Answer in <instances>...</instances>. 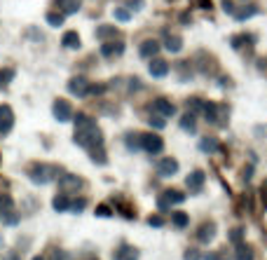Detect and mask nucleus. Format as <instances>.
<instances>
[{
	"label": "nucleus",
	"mask_w": 267,
	"mask_h": 260,
	"mask_svg": "<svg viewBox=\"0 0 267 260\" xmlns=\"http://www.w3.org/2000/svg\"><path fill=\"white\" fill-rule=\"evenodd\" d=\"M75 143H80V145L87 148V150H94V148H101V145H103V139H101L98 127L94 124V127H87V129H77V134H75Z\"/></svg>",
	"instance_id": "nucleus-1"
},
{
	"label": "nucleus",
	"mask_w": 267,
	"mask_h": 260,
	"mask_svg": "<svg viewBox=\"0 0 267 260\" xmlns=\"http://www.w3.org/2000/svg\"><path fill=\"white\" fill-rule=\"evenodd\" d=\"M141 145H143V150L150 152V155H160L164 150V141H162L157 134H143L141 136Z\"/></svg>",
	"instance_id": "nucleus-2"
},
{
	"label": "nucleus",
	"mask_w": 267,
	"mask_h": 260,
	"mask_svg": "<svg viewBox=\"0 0 267 260\" xmlns=\"http://www.w3.org/2000/svg\"><path fill=\"white\" fill-rule=\"evenodd\" d=\"M54 173H56V169L54 166H47V164H35L31 169V178L35 181V183H49L54 178Z\"/></svg>",
	"instance_id": "nucleus-3"
},
{
	"label": "nucleus",
	"mask_w": 267,
	"mask_h": 260,
	"mask_svg": "<svg viewBox=\"0 0 267 260\" xmlns=\"http://www.w3.org/2000/svg\"><path fill=\"white\" fill-rule=\"evenodd\" d=\"M68 92L75 94V96L85 98V96H89V82H87L85 77H73V80L68 82Z\"/></svg>",
	"instance_id": "nucleus-4"
},
{
	"label": "nucleus",
	"mask_w": 267,
	"mask_h": 260,
	"mask_svg": "<svg viewBox=\"0 0 267 260\" xmlns=\"http://www.w3.org/2000/svg\"><path fill=\"white\" fill-rule=\"evenodd\" d=\"M176 171H178V162L173 157H162L160 162H157V173H160L162 178H169Z\"/></svg>",
	"instance_id": "nucleus-5"
},
{
	"label": "nucleus",
	"mask_w": 267,
	"mask_h": 260,
	"mask_svg": "<svg viewBox=\"0 0 267 260\" xmlns=\"http://www.w3.org/2000/svg\"><path fill=\"white\" fill-rule=\"evenodd\" d=\"M54 118L59 119V122H68V119L73 118V108H71V103L64 101V98H59V101L54 103Z\"/></svg>",
	"instance_id": "nucleus-6"
},
{
	"label": "nucleus",
	"mask_w": 267,
	"mask_h": 260,
	"mask_svg": "<svg viewBox=\"0 0 267 260\" xmlns=\"http://www.w3.org/2000/svg\"><path fill=\"white\" fill-rule=\"evenodd\" d=\"M14 124V115H12V108L10 106H0V136L7 134Z\"/></svg>",
	"instance_id": "nucleus-7"
},
{
	"label": "nucleus",
	"mask_w": 267,
	"mask_h": 260,
	"mask_svg": "<svg viewBox=\"0 0 267 260\" xmlns=\"http://www.w3.org/2000/svg\"><path fill=\"white\" fill-rule=\"evenodd\" d=\"M152 110L155 113H160L162 118H171V115H176V106L167 101V98H157L155 103H152Z\"/></svg>",
	"instance_id": "nucleus-8"
},
{
	"label": "nucleus",
	"mask_w": 267,
	"mask_h": 260,
	"mask_svg": "<svg viewBox=\"0 0 267 260\" xmlns=\"http://www.w3.org/2000/svg\"><path fill=\"white\" fill-rule=\"evenodd\" d=\"M204 181H206L204 171H193L190 176H188L185 185H188V190H190V192H199V190L204 188Z\"/></svg>",
	"instance_id": "nucleus-9"
},
{
	"label": "nucleus",
	"mask_w": 267,
	"mask_h": 260,
	"mask_svg": "<svg viewBox=\"0 0 267 260\" xmlns=\"http://www.w3.org/2000/svg\"><path fill=\"white\" fill-rule=\"evenodd\" d=\"M139 258V251L134 249V246H127V244H122L115 253H113V260H136Z\"/></svg>",
	"instance_id": "nucleus-10"
},
{
	"label": "nucleus",
	"mask_w": 267,
	"mask_h": 260,
	"mask_svg": "<svg viewBox=\"0 0 267 260\" xmlns=\"http://www.w3.org/2000/svg\"><path fill=\"white\" fill-rule=\"evenodd\" d=\"M216 237V223H202V228L197 230V239L202 244H209Z\"/></svg>",
	"instance_id": "nucleus-11"
},
{
	"label": "nucleus",
	"mask_w": 267,
	"mask_h": 260,
	"mask_svg": "<svg viewBox=\"0 0 267 260\" xmlns=\"http://www.w3.org/2000/svg\"><path fill=\"white\" fill-rule=\"evenodd\" d=\"M80 2H82V0H54L56 10L64 12V14H73V12H77L80 10Z\"/></svg>",
	"instance_id": "nucleus-12"
},
{
	"label": "nucleus",
	"mask_w": 267,
	"mask_h": 260,
	"mask_svg": "<svg viewBox=\"0 0 267 260\" xmlns=\"http://www.w3.org/2000/svg\"><path fill=\"white\" fill-rule=\"evenodd\" d=\"M164 47L169 49V52H181V47H183V40H181V35H176V33H164Z\"/></svg>",
	"instance_id": "nucleus-13"
},
{
	"label": "nucleus",
	"mask_w": 267,
	"mask_h": 260,
	"mask_svg": "<svg viewBox=\"0 0 267 260\" xmlns=\"http://www.w3.org/2000/svg\"><path fill=\"white\" fill-rule=\"evenodd\" d=\"M167 73H169V64L167 61H162V59L150 61V75L152 77H164Z\"/></svg>",
	"instance_id": "nucleus-14"
},
{
	"label": "nucleus",
	"mask_w": 267,
	"mask_h": 260,
	"mask_svg": "<svg viewBox=\"0 0 267 260\" xmlns=\"http://www.w3.org/2000/svg\"><path fill=\"white\" fill-rule=\"evenodd\" d=\"M157 52H160V43L157 40H146V43L141 45V56L143 59H152Z\"/></svg>",
	"instance_id": "nucleus-15"
},
{
	"label": "nucleus",
	"mask_w": 267,
	"mask_h": 260,
	"mask_svg": "<svg viewBox=\"0 0 267 260\" xmlns=\"http://www.w3.org/2000/svg\"><path fill=\"white\" fill-rule=\"evenodd\" d=\"M124 52V45L122 43H106V45H101V54L103 56H118V54H122Z\"/></svg>",
	"instance_id": "nucleus-16"
},
{
	"label": "nucleus",
	"mask_w": 267,
	"mask_h": 260,
	"mask_svg": "<svg viewBox=\"0 0 267 260\" xmlns=\"http://www.w3.org/2000/svg\"><path fill=\"white\" fill-rule=\"evenodd\" d=\"M199 148H202V152H209V155H214V152L220 150V143H218V139H214V136H206V139H202Z\"/></svg>",
	"instance_id": "nucleus-17"
},
{
	"label": "nucleus",
	"mask_w": 267,
	"mask_h": 260,
	"mask_svg": "<svg viewBox=\"0 0 267 260\" xmlns=\"http://www.w3.org/2000/svg\"><path fill=\"white\" fill-rule=\"evenodd\" d=\"M59 185H61V188H66V190H77V188L82 185V181H80L77 176L66 173V176H61V178H59Z\"/></svg>",
	"instance_id": "nucleus-18"
},
{
	"label": "nucleus",
	"mask_w": 267,
	"mask_h": 260,
	"mask_svg": "<svg viewBox=\"0 0 267 260\" xmlns=\"http://www.w3.org/2000/svg\"><path fill=\"white\" fill-rule=\"evenodd\" d=\"M61 45H64L66 49H77V47H80V35L75 31H68L64 38H61Z\"/></svg>",
	"instance_id": "nucleus-19"
},
{
	"label": "nucleus",
	"mask_w": 267,
	"mask_h": 260,
	"mask_svg": "<svg viewBox=\"0 0 267 260\" xmlns=\"http://www.w3.org/2000/svg\"><path fill=\"white\" fill-rule=\"evenodd\" d=\"M171 223H173V228H188L190 225V216L188 213H183V211H176V213H171Z\"/></svg>",
	"instance_id": "nucleus-20"
},
{
	"label": "nucleus",
	"mask_w": 267,
	"mask_h": 260,
	"mask_svg": "<svg viewBox=\"0 0 267 260\" xmlns=\"http://www.w3.org/2000/svg\"><path fill=\"white\" fill-rule=\"evenodd\" d=\"M75 124H77V129H87V127H94L97 122L89 118V115H85V113H77L75 115Z\"/></svg>",
	"instance_id": "nucleus-21"
},
{
	"label": "nucleus",
	"mask_w": 267,
	"mask_h": 260,
	"mask_svg": "<svg viewBox=\"0 0 267 260\" xmlns=\"http://www.w3.org/2000/svg\"><path fill=\"white\" fill-rule=\"evenodd\" d=\"M115 35H118V28H115V26H101V28H97L98 40H108V38H115Z\"/></svg>",
	"instance_id": "nucleus-22"
},
{
	"label": "nucleus",
	"mask_w": 267,
	"mask_h": 260,
	"mask_svg": "<svg viewBox=\"0 0 267 260\" xmlns=\"http://www.w3.org/2000/svg\"><path fill=\"white\" fill-rule=\"evenodd\" d=\"M237 260H253V249L246 244H237Z\"/></svg>",
	"instance_id": "nucleus-23"
},
{
	"label": "nucleus",
	"mask_w": 267,
	"mask_h": 260,
	"mask_svg": "<svg viewBox=\"0 0 267 260\" xmlns=\"http://www.w3.org/2000/svg\"><path fill=\"white\" fill-rule=\"evenodd\" d=\"M248 10H239V12H235V17H237V22H246V19H251L253 14L258 12V7L256 5H246Z\"/></svg>",
	"instance_id": "nucleus-24"
},
{
	"label": "nucleus",
	"mask_w": 267,
	"mask_h": 260,
	"mask_svg": "<svg viewBox=\"0 0 267 260\" xmlns=\"http://www.w3.org/2000/svg\"><path fill=\"white\" fill-rule=\"evenodd\" d=\"M52 206L56 209V211H68V209H71V202H68V197L66 195H59V197H54Z\"/></svg>",
	"instance_id": "nucleus-25"
},
{
	"label": "nucleus",
	"mask_w": 267,
	"mask_h": 260,
	"mask_svg": "<svg viewBox=\"0 0 267 260\" xmlns=\"http://www.w3.org/2000/svg\"><path fill=\"white\" fill-rule=\"evenodd\" d=\"M181 127H183L185 131H190V134H193L194 127H197V122H194V113H188V115H183Z\"/></svg>",
	"instance_id": "nucleus-26"
},
{
	"label": "nucleus",
	"mask_w": 267,
	"mask_h": 260,
	"mask_svg": "<svg viewBox=\"0 0 267 260\" xmlns=\"http://www.w3.org/2000/svg\"><path fill=\"white\" fill-rule=\"evenodd\" d=\"M127 148L134 152L143 148V145H141V134H127Z\"/></svg>",
	"instance_id": "nucleus-27"
},
{
	"label": "nucleus",
	"mask_w": 267,
	"mask_h": 260,
	"mask_svg": "<svg viewBox=\"0 0 267 260\" xmlns=\"http://www.w3.org/2000/svg\"><path fill=\"white\" fill-rule=\"evenodd\" d=\"M164 197L169 199V204H181L183 199H185V195H183V192H178V190H167V192H164Z\"/></svg>",
	"instance_id": "nucleus-28"
},
{
	"label": "nucleus",
	"mask_w": 267,
	"mask_h": 260,
	"mask_svg": "<svg viewBox=\"0 0 267 260\" xmlns=\"http://www.w3.org/2000/svg\"><path fill=\"white\" fill-rule=\"evenodd\" d=\"M64 19H66L64 12H49V14H47V24H52V26H61Z\"/></svg>",
	"instance_id": "nucleus-29"
},
{
	"label": "nucleus",
	"mask_w": 267,
	"mask_h": 260,
	"mask_svg": "<svg viewBox=\"0 0 267 260\" xmlns=\"http://www.w3.org/2000/svg\"><path fill=\"white\" fill-rule=\"evenodd\" d=\"M248 43H253L251 35H235V38H232V47H235V49H239V47H244V45H248ZM248 47H251V45H248Z\"/></svg>",
	"instance_id": "nucleus-30"
},
{
	"label": "nucleus",
	"mask_w": 267,
	"mask_h": 260,
	"mask_svg": "<svg viewBox=\"0 0 267 260\" xmlns=\"http://www.w3.org/2000/svg\"><path fill=\"white\" fill-rule=\"evenodd\" d=\"M12 77H14V71H12V68H5V71H0V87H7V85H10Z\"/></svg>",
	"instance_id": "nucleus-31"
},
{
	"label": "nucleus",
	"mask_w": 267,
	"mask_h": 260,
	"mask_svg": "<svg viewBox=\"0 0 267 260\" xmlns=\"http://www.w3.org/2000/svg\"><path fill=\"white\" fill-rule=\"evenodd\" d=\"M227 239L232 241V244H242V239H244V230L242 228H237V230H232L230 235H227Z\"/></svg>",
	"instance_id": "nucleus-32"
},
{
	"label": "nucleus",
	"mask_w": 267,
	"mask_h": 260,
	"mask_svg": "<svg viewBox=\"0 0 267 260\" xmlns=\"http://www.w3.org/2000/svg\"><path fill=\"white\" fill-rule=\"evenodd\" d=\"M92 160H94V162H98V164H106V152L101 150V148H98V152L92 150Z\"/></svg>",
	"instance_id": "nucleus-33"
},
{
	"label": "nucleus",
	"mask_w": 267,
	"mask_h": 260,
	"mask_svg": "<svg viewBox=\"0 0 267 260\" xmlns=\"http://www.w3.org/2000/svg\"><path fill=\"white\" fill-rule=\"evenodd\" d=\"M188 108H193L194 113H197V110L204 108V101L202 98H190V101H188Z\"/></svg>",
	"instance_id": "nucleus-34"
},
{
	"label": "nucleus",
	"mask_w": 267,
	"mask_h": 260,
	"mask_svg": "<svg viewBox=\"0 0 267 260\" xmlns=\"http://www.w3.org/2000/svg\"><path fill=\"white\" fill-rule=\"evenodd\" d=\"M85 206H87V199H85V197H80V199H75L73 204H71V209H73V211H77V213H80V211H82Z\"/></svg>",
	"instance_id": "nucleus-35"
},
{
	"label": "nucleus",
	"mask_w": 267,
	"mask_h": 260,
	"mask_svg": "<svg viewBox=\"0 0 267 260\" xmlns=\"http://www.w3.org/2000/svg\"><path fill=\"white\" fill-rule=\"evenodd\" d=\"M183 258H185V260H199L202 256H199V251H197V249H188V251H185V256H183Z\"/></svg>",
	"instance_id": "nucleus-36"
},
{
	"label": "nucleus",
	"mask_w": 267,
	"mask_h": 260,
	"mask_svg": "<svg viewBox=\"0 0 267 260\" xmlns=\"http://www.w3.org/2000/svg\"><path fill=\"white\" fill-rule=\"evenodd\" d=\"M148 225H152V228H162V225H164V218L150 216V218H148Z\"/></svg>",
	"instance_id": "nucleus-37"
},
{
	"label": "nucleus",
	"mask_w": 267,
	"mask_h": 260,
	"mask_svg": "<svg viewBox=\"0 0 267 260\" xmlns=\"http://www.w3.org/2000/svg\"><path fill=\"white\" fill-rule=\"evenodd\" d=\"M49 260H71V256L66 251H52V258Z\"/></svg>",
	"instance_id": "nucleus-38"
},
{
	"label": "nucleus",
	"mask_w": 267,
	"mask_h": 260,
	"mask_svg": "<svg viewBox=\"0 0 267 260\" xmlns=\"http://www.w3.org/2000/svg\"><path fill=\"white\" fill-rule=\"evenodd\" d=\"M115 19H120V22H127V19H129V12L127 10H115Z\"/></svg>",
	"instance_id": "nucleus-39"
},
{
	"label": "nucleus",
	"mask_w": 267,
	"mask_h": 260,
	"mask_svg": "<svg viewBox=\"0 0 267 260\" xmlns=\"http://www.w3.org/2000/svg\"><path fill=\"white\" fill-rule=\"evenodd\" d=\"M148 122H150V124H155V127H157V129H162V127H164V119H162L160 115H157V118H150Z\"/></svg>",
	"instance_id": "nucleus-40"
},
{
	"label": "nucleus",
	"mask_w": 267,
	"mask_h": 260,
	"mask_svg": "<svg viewBox=\"0 0 267 260\" xmlns=\"http://www.w3.org/2000/svg\"><path fill=\"white\" fill-rule=\"evenodd\" d=\"M204 260H225L223 253H209V256H204Z\"/></svg>",
	"instance_id": "nucleus-41"
},
{
	"label": "nucleus",
	"mask_w": 267,
	"mask_h": 260,
	"mask_svg": "<svg viewBox=\"0 0 267 260\" xmlns=\"http://www.w3.org/2000/svg\"><path fill=\"white\" fill-rule=\"evenodd\" d=\"M194 2H197L202 10H211V0H194Z\"/></svg>",
	"instance_id": "nucleus-42"
},
{
	"label": "nucleus",
	"mask_w": 267,
	"mask_h": 260,
	"mask_svg": "<svg viewBox=\"0 0 267 260\" xmlns=\"http://www.w3.org/2000/svg\"><path fill=\"white\" fill-rule=\"evenodd\" d=\"M97 213H98V216H110V209H108V206H98Z\"/></svg>",
	"instance_id": "nucleus-43"
},
{
	"label": "nucleus",
	"mask_w": 267,
	"mask_h": 260,
	"mask_svg": "<svg viewBox=\"0 0 267 260\" xmlns=\"http://www.w3.org/2000/svg\"><path fill=\"white\" fill-rule=\"evenodd\" d=\"M181 22H183V24H188V22H193V17H190V14H181Z\"/></svg>",
	"instance_id": "nucleus-44"
},
{
	"label": "nucleus",
	"mask_w": 267,
	"mask_h": 260,
	"mask_svg": "<svg viewBox=\"0 0 267 260\" xmlns=\"http://www.w3.org/2000/svg\"><path fill=\"white\" fill-rule=\"evenodd\" d=\"M5 260H22V258H19V253H10Z\"/></svg>",
	"instance_id": "nucleus-45"
},
{
	"label": "nucleus",
	"mask_w": 267,
	"mask_h": 260,
	"mask_svg": "<svg viewBox=\"0 0 267 260\" xmlns=\"http://www.w3.org/2000/svg\"><path fill=\"white\" fill-rule=\"evenodd\" d=\"M33 260H45V258H40V256H35V258H33Z\"/></svg>",
	"instance_id": "nucleus-46"
}]
</instances>
